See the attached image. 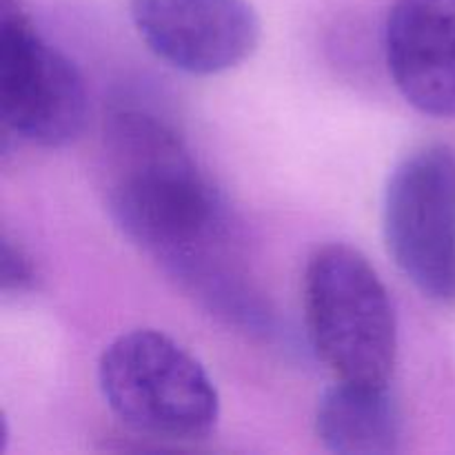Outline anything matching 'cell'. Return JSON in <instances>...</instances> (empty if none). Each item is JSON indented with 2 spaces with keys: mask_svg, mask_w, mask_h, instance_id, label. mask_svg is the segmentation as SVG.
Here are the masks:
<instances>
[{
  "mask_svg": "<svg viewBox=\"0 0 455 455\" xmlns=\"http://www.w3.org/2000/svg\"><path fill=\"white\" fill-rule=\"evenodd\" d=\"M129 12L147 47L191 76L234 69L260 43V20L247 0H129Z\"/></svg>",
  "mask_w": 455,
  "mask_h": 455,
  "instance_id": "obj_6",
  "label": "cell"
},
{
  "mask_svg": "<svg viewBox=\"0 0 455 455\" xmlns=\"http://www.w3.org/2000/svg\"><path fill=\"white\" fill-rule=\"evenodd\" d=\"M116 225L212 309L258 324L240 280L227 203L176 129L142 107H116L105 124Z\"/></svg>",
  "mask_w": 455,
  "mask_h": 455,
  "instance_id": "obj_1",
  "label": "cell"
},
{
  "mask_svg": "<svg viewBox=\"0 0 455 455\" xmlns=\"http://www.w3.org/2000/svg\"><path fill=\"white\" fill-rule=\"evenodd\" d=\"M385 56L404 100L431 118H455V0H394Z\"/></svg>",
  "mask_w": 455,
  "mask_h": 455,
  "instance_id": "obj_7",
  "label": "cell"
},
{
  "mask_svg": "<svg viewBox=\"0 0 455 455\" xmlns=\"http://www.w3.org/2000/svg\"><path fill=\"white\" fill-rule=\"evenodd\" d=\"M87 87L78 67L53 47L20 0H0V116L38 147L74 142L87 123Z\"/></svg>",
  "mask_w": 455,
  "mask_h": 455,
  "instance_id": "obj_5",
  "label": "cell"
},
{
  "mask_svg": "<svg viewBox=\"0 0 455 455\" xmlns=\"http://www.w3.org/2000/svg\"><path fill=\"white\" fill-rule=\"evenodd\" d=\"M311 349L338 380L389 385L398 360V323L371 262L349 244L311 253L302 280Z\"/></svg>",
  "mask_w": 455,
  "mask_h": 455,
  "instance_id": "obj_2",
  "label": "cell"
},
{
  "mask_svg": "<svg viewBox=\"0 0 455 455\" xmlns=\"http://www.w3.org/2000/svg\"><path fill=\"white\" fill-rule=\"evenodd\" d=\"M315 435L340 455H389L400 451L403 416L389 385L338 380L315 407Z\"/></svg>",
  "mask_w": 455,
  "mask_h": 455,
  "instance_id": "obj_8",
  "label": "cell"
},
{
  "mask_svg": "<svg viewBox=\"0 0 455 455\" xmlns=\"http://www.w3.org/2000/svg\"><path fill=\"white\" fill-rule=\"evenodd\" d=\"M0 278H3L4 293H22L34 287L36 267L31 262L29 253L13 243L12 238H3V253H0Z\"/></svg>",
  "mask_w": 455,
  "mask_h": 455,
  "instance_id": "obj_9",
  "label": "cell"
},
{
  "mask_svg": "<svg viewBox=\"0 0 455 455\" xmlns=\"http://www.w3.org/2000/svg\"><path fill=\"white\" fill-rule=\"evenodd\" d=\"M98 385L114 416L147 438L203 440L220 418V395L207 369L156 329L116 338L100 355Z\"/></svg>",
  "mask_w": 455,
  "mask_h": 455,
  "instance_id": "obj_3",
  "label": "cell"
},
{
  "mask_svg": "<svg viewBox=\"0 0 455 455\" xmlns=\"http://www.w3.org/2000/svg\"><path fill=\"white\" fill-rule=\"evenodd\" d=\"M385 240L404 278L429 300L455 305V149L427 145L389 178Z\"/></svg>",
  "mask_w": 455,
  "mask_h": 455,
  "instance_id": "obj_4",
  "label": "cell"
}]
</instances>
